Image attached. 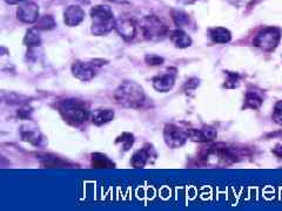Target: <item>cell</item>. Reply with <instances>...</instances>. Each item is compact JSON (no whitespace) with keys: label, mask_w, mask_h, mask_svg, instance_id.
I'll use <instances>...</instances> for the list:
<instances>
[{"label":"cell","mask_w":282,"mask_h":211,"mask_svg":"<svg viewBox=\"0 0 282 211\" xmlns=\"http://www.w3.org/2000/svg\"><path fill=\"white\" fill-rule=\"evenodd\" d=\"M59 113L64 117V120L72 124V126H79L91 118V111L88 106L80 100L67 99L60 101L58 105Z\"/></svg>","instance_id":"obj_1"},{"label":"cell","mask_w":282,"mask_h":211,"mask_svg":"<svg viewBox=\"0 0 282 211\" xmlns=\"http://www.w3.org/2000/svg\"><path fill=\"white\" fill-rule=\"evenodd\" d=\"M114 98L118 104L134 109L142 107L146 99L142 87L136 82H124L123 85H120L114 93Z\"/></svg>","instance_id":"obj_2"},{"label":"cell","mask_w":282,"mask_h":211,"mask_svg":"<svg viewBox=\"0 0 282 211\" xmlns=\"http://www.w3.org/2000/svg\"><path fill=\"white\" fill-rule=\"evenodd\" d=\"M92 33L94 35H106L114 28L116 19L110 6L97 5L91 9Z\"/></svg>","instance_id":"obj_3"},{"label":"cell","mask_w":282,"mask_h":211,"mask_svg":"<svg viewBox=\"0 0 282 211\" xmlns=\"http://www.w3.org/2000/svg\"><path fill=\"white\" fill-rule=\"evenodd\" d=\"M141 31H142L143 37L146 39H150V40H155V39H160L165 37L168 32V28L159 18L154 15L146 16L141 24Z\"/></svg>","instance_id":"obj_4"},{"label":"cell","mask_w":282,"mask_h":211,"mask_svg":"<svg viewBox=\"0 0 282 211\" xmlns=\"http://www.w3.org/2000/svg\"><path fill=\"white\" fill-rule=\"evenodd\" d=\"M281 39V33L275 27H266L258 33L254 39V46L264 51H273Z\"/></svg>","instance_id":"obj_5"},{"label":"cell","mask_w":282,"mask_h":211,"mask_svg":"<svg viewBox=\"0 0 282 211\" xmlns=\"http://www.w3.org/2000/svg\"><path fill=\"white\" fill-rule=\"evenodd\" d=\"M163 138L165 142L170 148H180L186 143L188 135L186 131L180 130L174 124H167L163 129Z\"/></svg>","instance_id":"obj_6"},{"label":"cell","mask_w":282,"mask_h":211,"mask_svg":"<svg viewBox=\"0 0 282 211\" xmlns=\"http://www.w3.org/2000/svg\"><path fill=\"white\" fill-rule=\"evenodd\" d=\"M114 29L119 33L125 40H132L137 35V24L133 19L130 18H119L116 19Z\"/></svg>","instance_id":"obj_7"},{"label":"cell","mask_w":282,"mask_h":211,"mask_svg":"<svg viewBox=\"0 0 282 211\" xmlns=\"http://www.w3.org/2000/svg\"><path fill=\"white\" fill-rule=\"evenodd\" d=\"M175 71H167L163 72V73L156 75V77L153 78V87L155 88L158 92H162V93H166V92H169L174 87L175 84Z\"/></svg>","instance_id":"obj_8"},{"label":"cell","mask_w":282,"mask_h":211,"mask_svg":"<svg viewBox=\"0 0 282 211\" xmlns=\"http://www.w3.org/2000/svg\"><path fill=\"white\" fill-rule=\"evenodd\" d=\"M18 19L26 24H33L39 20V7L34 2H26L17 11Z\"/></svg>","instance_id":"obj_9"},{"label":"cell","mask_w":282,"mask_h":211,"mask_svg":"<svg viewBox=\"0 0 282 211\" xmlns=\"http://www.w3.org/2000/svg\"><path fill=\"white\" fill-rule=\"evenodd\" d=\"M72 73L77 79L81 81H90L96 77V71H94L92 64H84V62L77 61L72 66Z\"/></svg>","instance_id":"obj_10"},{"label":"cell","mask_w":282,"mask_h":211,"mask_svg":"<svg viewBox=\"0 0 282 211\" xmlns=\"http://www.w3.org/2000/svg\"><path fill=\"white\" fill-rule=\"evenodd\" d=\"M85 18V11L79 6H68L64 13V20L67 26H78Z\"/></svg>","instance_id":"obj_11"},{"label":"cell","mask_w":282,"mask_h":211,"mask_svg":"<svg viewBox=\"0 0 282 211\" xmlns=\"http://www.w3.org/2000/svg\"><path fill=\"white\" fill-rule=\"evenodd\" d=\"M188 137L196 142H208L218 136V133L212 128H201V129H188L186 131Z\"/></svg>","instance_id":"obj_12"},{"label":"cell","mask_w":282,"mask_h":211,"mask_svg":"<svg viewBox=\"0 0 282 211\" xmlns=\"http://www.w3.org/2000/svg\"><path fill=\"white\" fill-rule=\"evenodd\" d=\"M169 39L178 48H187L192 45L191 37L182 29H175V31L170 32Z\"/></svg>","instance_id":"obj_13"},{"label":"cell","mask_w":282,"mask_h":211,"mask_svg":"<svg viewBox=\"0 0 282 211\" xmlns=\"http://www.w3.org/2000/svg\"><path fill=\"white\" fill-rule=\"evenodd\" d=\"M114 118V111L111 109H98L91 115V120L97 126H103Z\"/></svg>","instance_id":"obj_14"},{"label":"cell","mask_w":282,"mask_h":211,"mask_svg":"<svg viewBox=\"0 0 282 211\" xmlns=\"http://www.w3.org/2000/svg\"><path fill=\"white\" fill-rule=\"evenodd\" d=\"M209 37L216 44H227L231 41L232 34L227 28L225 27H214L209 29Z\"/></svg>","instance_id":"obj_15"},{"label":"cell","mask_w":282,"mask_h":211,"mask_svg":"<svg viewBox=\"0 0 282 211\" xmlns=\"http://www.w3.org/2000/svg\"><path fill=\"white\" fill-rule=\"evenodd\" d=\"M91 164L93 168H114V163L106 155L101 153L92 154Z\"/></svg>","instance_id":"obj_16"},{"label":"cell","mask_w":282,"mask_h":211,"mask_svg":"<svg viewBox=\"0 0 282 211\" xmlns=\"http://www.w3.org/2000/svg\"><path fill=\"white\" fill-rule=\"evenodd\" d=\"M264 102V99L257 92H247L245 98V108H252V109H258Z\"/></svg>","instance_id":"obj_17"},{"label":"cell","mask_w":282,"mask_h":211,"mask_svg":"<svg viewBox=\"0 0 282 211\" xmlns=\"http://www.w3.org/2000/svg\"><path fill=\"white\" fill-rule=\"evenodd\" d=\"M149 158V151L147 149H139L137 150L134 155L132 156V160H131V163L134 168H142L145 167V164L147 163Z\"/></svg>","instance_id":"obj_18"},{"label":"cell","mask_w":282,"mask_h":211,"mask_svg":"<svg viewBox=\"0 0 282 211\" xmlns=\"http://www.w3.org/2000/svg\"><path fill=\"white\" fill-rule=\"evenodd\" d=\"M24 45L27 47H39L41 45L40 35L38 34L37 28H31L26 32V35L24 38Z\"/></svg>","instance_id":"obj_19"},{"label":"cell","mask_w":282,"mask_h":211,"mask_svg":"<svg viewBox=\"0 0 282 211\" xmlns=\"http://www.w3.org/2000/svg\"><path fill=\"white\" fill-rule=\"evenodd\" d=\"M41 164L44 167H64L66 166L67 162L62 161L61 158H59L57 156H51V155H44L40 158Z\"/></svg>","instance_id":"obj_20"},{"label":"cell","mask_w":282,"mask_h":211,"mask_svg":"<svg viewBox=\"0 0 282 211\" xmlns=\"http://www.w3.org/2000/svg\"><path fill=\"white\" fill-rule=\"evenodd\" d=\"M55 27V20L53 19V16L51 15H44L41 18H39V20L37 21V26L35 28L37 29H42V31H50V29H53Z\"/></svg>","instance_id":"obj_21"},{"label":"cell","mask_w":282,"mask_h":211,"mask_svg":"<svg viewBox=\"0 0 282 211\" xmlns=\"http://www.w3.org/2000/svg\"><path fill=\"white\" fill-rule=\"evenodd\" d=\"M21 138L26 142H29L33 146H39L40 144V134L39 131L35 130H22L21 131Z\"/></svg>","instance_id":"obj_22"},{"label":"cell","mask_w":282,"mask_h":211,"mask_svg":"<svg viewBox=\"0 0 282 211\" xmlns=\"http://www.w3.org/2000/svg\"><path fill=\"white\" fill-rule=\"evenodd\" d=\"M117 144H120L125 151L130 150L134 143V136L131 133H123L116 140Z\"/></svg>","instance_id":"obj_23"},{"label":"cell","mask_w":282,"mask_h":211,"mask_svg":"<svg viewBox=\"0 0 282 211\" xmlns=\"http://www.w3.org/2000/svg\"><path fill=\"white\" fill-rule=\"evenodd\" d=\"M172 18H173V20H174L175 25H178L179 27H183V26H186L189 21L188 15L181 11H173Z\"/></svg>","instance_id":"obj_24"},{"label":"cell","mask_w":282,"mask_h":211,"mask_svg":"<svg viewBox=\"0 0 282 211\" xmlns=\"http://www.w3.org/2000/svg\"><path fill=\"white\" fill-rule=\"evenodd\" d=\"M145 61L149 66H160L163 64V58L156 54H148L145 57Z\"/></svg>","instance_id":"obj_25"},{"label":"cell","mask_w":282,"mask_h":211,"mask_svg":"<svg viewBox=\"0 0 282 211\" xmlns=\"http://www.w3.org/2000/svg\"><path fill=\"white\" fill-rule=\"evenodd\" d=\"M273 120L279 124H282V101H279L274 107Z\"/></svg>","instance_id":"obj_26"},{"label":"cell","mask_w":282,"mask_h":211,"mask_svg":"<svg viewBox=\"0 0 282 211\" xmlns=\"http://www.w3.org/2000/svg\"><path fill=\"white\" fill-rule=\"evenodd\" d=\"M227 75L229 77V79L227 81H226V85L225 87L228 88L229 84H233V88H235L238 86L237 82L239 81V75L238 74H232V73H227Z\"/></svg>","instance_id":"obj_27"},{"label":"cell","mask_w":282,"mask_h":211,"mask_svg":"<svg viewBox=\"0 0 282 211\" xmlns=\"http://www.w3.org/2000/svg\"><path fill=\"white\" fill-rule=\"evenodd\" d=\"M273 153L279 157H282V146H277L274 148Z\"/></svg>","instance_id":"obj_28"},{"label":"cell","mask_w":282,"mask_h":211,"mask_svg":"<svg viewBox=\"0 0 282 211\" xmlns=\"http://www.w3.org/2000/svg\"><path fill=\"white\" fill-rule=\"evenodd\" d=\"M5 1L9 5H15V4H21V2L27 1V0H5Z\"/></svg>","instance_id":"obj_29"},{"label":"cell","mask_w":282,"mask_h":211,"mask_svg":"<svg viewBox=\"0 0 282 211\" xmlns=\"http://www.w3.org/2000/svg\"><path fill=\"white\" fill-rule=\"evenodd\" d=\"M108 1H112V2H117V4H127V0H108Z\"/></svg>","instance_id":"obj_30"}]
</instances>
